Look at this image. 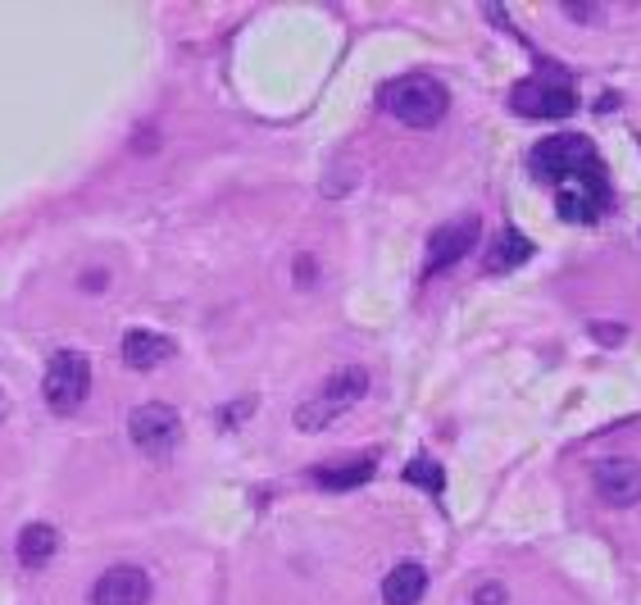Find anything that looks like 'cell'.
<instances>
[{
    "label": "cell",
    "mask_w": 641,
    "mask_h": 605,
    "mask_svg": "<svg viewBox=\"0 0 641 605\" xmlns=\"http://www.w3.org/2000/svg\"><path fill=\"white\" fill-rule=\"evenodd\" d=\"M423 592H427V573L414 560L396 564L387 579H382V605H419Z\"/></svg>",
    "instance_id": "12"
},
{
    "label": "cell",
    "mask_w": 641,
    "mask_h": 605,
    "mask_svg": "<svg viewBox=\"0 0 641 605\" xmlns=\"http://www.w3.org/2000/svg\"><path fill=\"white\" fill-rule=\"evenodd\" d=\"M364 391H369V369H342V374H332L310 401H305L300 410H296V429H305V433H319V429H328L332 419H342Z\"/></svg>",
    "instance_id": "3"
},
{
    "label": "cell",
    "mask_w": 641,
    "mask_h": 605,
    "mask_svg": "<svg viewBox=\"0 0 641 605\" xmlns=\"http://www.w3.org/2000/svg\"><path fill=\"white\" fill-rule=\"evenodd\" d=\"M592 332H596V338H600L605 346H619V342H623V328H605V323H592Z\"/></svg>",
    "instance_id": "17"
},
{
    "label": "cell",
    "mask_w": 641,
    "mask_h": 605,
    "mask_svg": "<svg viewBox=\"0 0 641 605\" xmlns=\"http://www.w3.org/2000/svg\"><path fill=\"white\" fill-rule=\"evenodd\" d=\"M173 342L164 332H146V328H133L124 338V365L128 369H160L164 359H173Z\"/></svg>",
    "instance_id": "10"
},
{
    "label": "cell",
    "mask_w": 641,
    "mask_h": 605,
    "mask_svg": "<svg viewBox=\"0 0 641 605\" xmlns=\"http://www.w3.org/2000/svg\"><path fill=\"white\" fill-rule=\"evenodd\" d=\"M510 110L514 114H528V118H569L577 110V92L564 78H524L514 82L510 92Z\"/></svg>",
    "instance_id": "5"
},
{
    "label": "cell",
    "mask_w": 641,
    "mask_h": 605,
    "mask_svg": "<svg viewBox=\"0 0 641 605\" xmlns=\"http://www.w3.org/2000/svg\"><path fill=\"white\" fill-rule=\"evenodd\" d=\"M533 173L551 178V183H564V178H592L605 173L596 160V146L583 133H556L533 146Z\"/></svg>",
    "instance_id": "2"
},
{
    "label": "cell",
    "mask_w": 641,
    "mask_h": 605,
    "mask_svg": "<svg viewBox=\"0 0 641 605\" xmlns=\"http://www.w3.org/2000/svg\"><path fill=\"white\" fill-rule=\"evenodd\" d=\"M128 437L146 450V456H169V450L182 442V419L173 406L164 401H150V406H137L128 414Z\"/></svg>",
    "instance_id": "6"
},
{
    "label": "cell",
    "mask_w": 641,
    "mask_h": 605,
    "mask_svg": "<svg viewBox=\"0 0 641 605\" xmlns=\"http://www.w3.org/2000/svg\"><path fill=\"white\" fill-rule=\"evenodd\" d=\"M150 601V579L137 564H110L96 587H91V605H146Z\"/></svg>",
    "instance_id": "8"
},
{
    "label": "cell",
    "mask_w": 641,
    "mask_h": 605,
    "mask_svg": "<svg viewBox=\"0 0 641 605\" xmlns=\"http://www.w3.org/2000/svg\"><path fill=\"white\" fill-rule=\"evenodd\" d=\"M478 219H455V224H446V228H437L433 232V241H427V274H442V269H450V264H460L473 247H478Z\"/></svg>",
    "instance_id": "9"
},
{
    "label": "cell",
    "mask_w": 641,
    "mask_h": 605,
    "mask_svg": "<svg viewBox=\"0 0 641 605\" xmlns=\"http://www.w3.org/2000/svg\"><path fill=\"white\" fill-rule=\"evenodd\" d=\"M505 583H482L478 592H473V605H505Z\"/></svg>",
    "instance_id": "16"
},
{
    "label": "cell",
    "mask_w": 641,
    "mask_h": 605,
    "mask_svg": "<svg viewBox=\"0 0 641 605\" xmlns=\"http://www.w3.org/2000/svg\"><path fill=\"white\" fill-rule=\"evenodd\" d=\"M378 101H382V110L391 118H401L405 128H437L442 114L450 110L446 87L437 78H427V73H405V78L387 82Z\"/></svg>",
    "instance_id": "1"
},
{
    "label": "cell",
    "mask_w": 641,
    "mask_h": 605,
    "mask_svg": "<svg viewBox=\"0 0 641 605\" xmlns=\"http://www.w3.org/2000/svg\"><path fill=\"white\" fill-rule=\"evenodd\" d=\"M405 482H414V488H423V492H442L446 488V469L437 465V460H427V456H419V460H410L405 465Z\"/></svg>",
    "instance_id": "15"
},
{
    "label": "cell",
    "mask_w": 641,
    "mask_h": 605,
    "mask_svg": "<svg viewBox=\"0 0 641 605\" xmlns=\"http://www.w3.org/2000/svg\"><path fill=\"white\" fill-rule=\"evenodd\" d=\"M91 391V359L82 351H55L46 378H42V397L55 414H73Z\"/></svg>",
    "instance_id": "4"
},
{
    "label": "cell",
    "mask_w": 641,
    "mask_h": 605,
    "mask_svg": "<svg viewBox=\"0 0 641 605\" xmlns=\"http://www.w3.org/2000/svg\"><path fill=\"white\" fill-rule=\"evenodd\" d=\"M524 260H533V241L524 237V232H514V228H505L501 237H496V247H492V255H487V269L492 274H510V269H518Z\"/></svg>",
    "instance_id": "14"
},
{
    "label": "cell",
    "mask_w": 641,
    "mask_h": 605,
    "mask_svg": "<svg viewBox=\"0 0 641 605\" xmlns=\"http://www.w3.org/2000/svg\"><path fill=\"white\" fill-rule=\"evenodd\" d=\"M378 473V460L374 456H359L351 465H319L314 469V482L323 492H355V488H369V478Z\"/></svg>",
    "instance_id": "11"
},
{
    "label": "cell",
    "mask_w": 641,
    "mask_h": 605,
    "mask_svg": "<svg viewBox=\"0 0 641 605\" xmlns=\"http://www.w3.org/2000/svg\"><path fill=\"white\" fill-rule=\"evenodd\" d=\"M10 414V401H5V391H0V419H5Z\"/></svg>",
    "instance_id": "18"
},
{
    "label": "cell",
    "mask_w": 641,
    "mask_h": 605,
    "mask_svg": "<svg viewBox=\"0 0 641 605\" xmlns=\"http://www.w3.org/2000/svg\"><path fill=\"white\" fill-rule=\"evenodd\" d=\"M55 551H59V533H55L50 524H27V528L19 533V560H23L27 569L46 564Z\"/></svg>",
    "instance_id": "13"
},
{
    "label": "cell",
    "mask_w": 641,
    "mask_h": 605,
    "mask_svg": "<svg viewBox=\"0 0 641 605\" xmlns=\"http://www.w3.org/2000/svg\"><path fill=\"white\" fill-rule=\"evenodd\" d=\"M592 482H596V496L605 501V505H637L641 501V460H632V456H615V460H600L596 465V473H592Z\"/></svg>",
    "instance_id": "7"
}]
</instances>
